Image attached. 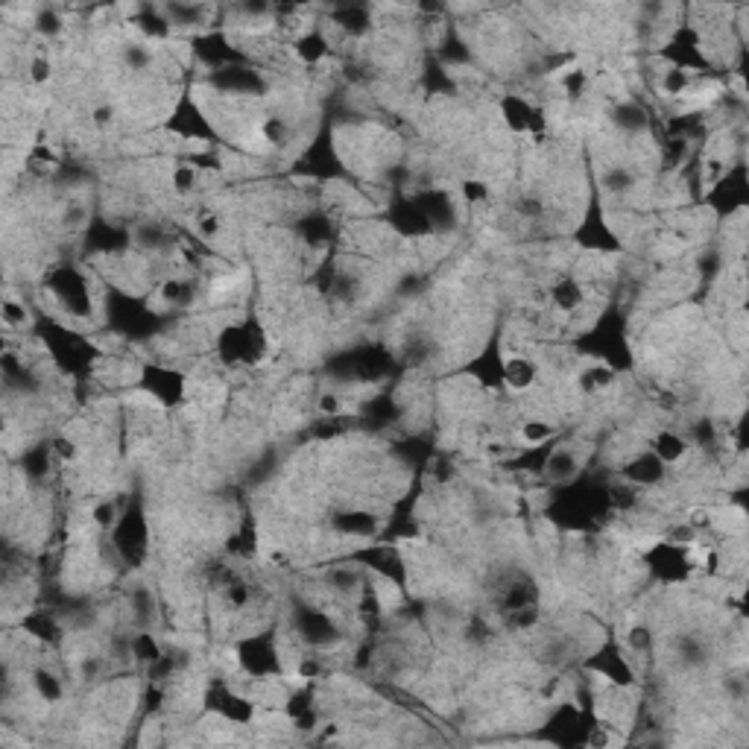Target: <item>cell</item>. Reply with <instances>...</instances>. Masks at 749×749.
I'll return each instance as SVG.
<instances>
[{
	"label": "cell",
	"mask_w": 749,
	"mask_h": 749,
	"mask_svg": "<svg viewBox=\"0 0 749 749\" xmlns=\"http://www.w3.org/2000/svg\"><path fill=\"white\" fill-rule=\"evenodd\" d=\"M539 381V369L530 357H507L504 366H501V383H507L512 393H527L530 386H536Z\"/></svg>",
	"instance_id": "1"
},
{
	"label": "cell",
	"mask_w": 749,
	"mask_h": 749,
	"mask_svg": "<svg viewBox=\"0 0 749 749\" xmlns=\"http://www.w3.org/2000/svg\"><path fill=\"white\" fill-rule=\"evenodd\" d=\"M688 451H691V439L682 436V433L661 430V433H656V439H653V457H656L661 465H671V463L685 460Z\"/></svg>",
	"instance_id": "2"
},
{
	"label": "cell",
	"mask_w": 749,
	"mask_h": 749,
	"mask_svg": "<svg viewBox=\"0 0 749 749\" xmlns=\"http://www.w3.org/2000/svg\"><path fill=\"white\" fill-rule=\"evenodd\" d=\"M293 53L296 59L304 62V65H319L325 56H328V41L319 36V33H301L296 41H293Z\"/></svg>",
	"instance_id": "5"
},
{
	"label": "cell",
	"mask_w": 749,
	"mask_h": 749,
	"mask_svg": "<svg viewBox=\"0 0 749 749\" xmlns=\"http://www.w3.org/2000/svg\"><path fill=\"white\" fill-rule=\"evenodd\" d=\"M197 229H200V234H202V237L214 240V237H219V234H223V219H219V214L208 211V214H202V217H200Z\"/></svg>",
	"instance_id": "18"
},
{
	"label": "cell",
	"mask_w": 749,
	"mask_h": 749,
	"mask_svg": "<svg viewBox=\"0 0 749 749\" xmlns=\"http://www.w3.org/2000/svg\"><path fill=\"white\" fill-rule=\"evenodd\" d=\"M316 673H319V664H316V661H301V664H299V676L314 679Z\"/></svg>",
	"instance_id": "23"
},
{
	"label": "cell",
	"mask_w": 749,
	"mask_h": 749,
	"mask_svg": "<svg viewBox=\"0 0 749 749\" xmlns=\"http://www.w3.org/2000/svg\"><path fill=\"white\" fill-rule=\"evenodd\" d=\"M36 30L38 33H44V36H56L59 30H62V18L56 15V12H38V18H36Z\"/></svg>",
	"instance_id": "19"
},
{
	"label": "cell",
	"mask_w": 749,
	"mask_h": 749,
	"mask_svg": "<svg viewBox=\"0 0 749 749\" xmlns=\"http://www.w3.org/2000/svg\"><path fill=\"white\" fill-rule=\"evenodd\" d=\"M553 433H557V428L544 419H530V422L521 425V439L527 445H544L547 439H553Z\"/></svg>",
	"instance_id": "7"
},
{
	"label": "cell",
	"mask_w": 749,
	"mask_h": 749,
	"mask_svg": "<svg viewBox=\"0 0 749 749\" xmlns=\"http://www.w3.org/2000/svg\"><path fill=\"white\" fill-rule=\"evenodd\" d=\"M319 410L328 413V415L340 413V398H337V396H322V398H319Z\"/></svg>",
	"instance_id": "22"
},
{
	"label": "cell",
	"mask_w": 749,
	"mask_h": 749,
	"mask_svg": "<svg viewBox=\"0 0 749 749\" xmlns=\"http://www.w3.org/2000/svg\"><path fill=\"white\" fill-rule=\"evenodd\" d=\"M301 697H304V693H296V697H293V703H301ZM301 708H308V706H287V711H290V714H301Z\"/></svg>",
	"instance_id": "24"
},
{
	"label": "cell",
	"mask_w": 749,
	"mask_h": 749,
	"mask_svg": "<svg viewBox=\"0 0 749 749\" xmlns=\"http://www.w3.org/2000/svg\"><path fill=\"white\" fill-rule=\"evenodd\" d=\"M574 471H577V460H574L571 451H557L550 457V463H547V475L553 480H568Z\"/></svg>",
	"instance_id": "10"
},
{
	"label": "cell",
	"mask_w": 749,
	"mask_h": 749,
	"mask_svg": "<svg viewBox=\"0 0 749 749\" xmlns=\"http://www.w3.org/2000/svg\"><path fill=\"white\" fill-rule=\"evenodd\" d=\"M0 319H4V325L6 328H24L26 325V308L21 301H12V299H6L4 304H0Z\"/></svg>",
	"instance_id": "12"
},
{
	"label": "cell",
	"mask_w": 749,
	"mask_h": 749,
	"mask_svg": "<svg viewBox=\"0 0 749 749\" xmlns=\"http://www.w3.org/2000/svg\"><path fill=\"white\" fill-rule=\"evenodd\" d=\"M661 475H664V465H661L653 454L635 460V463L629 465V477L638 480V483H656V480H661Z\"/></svg>",
	"instance_id": "6"
},
{
	"label": "cell",
	"mask_w": 749,
	"mask_h": 749,
	"mask_svg": "<svg viewBox=\"0 0 749 749\" xmlns=\"http://www.w3.org/2000/svg\"><path fill=\"white\" fill-rule=\"evenodd\" d=\"M94 521L103 524V527H108V524L115 521V507H112V504H100V507L94 510Z\"/></svg>",
	"instance_id": "21"
},
{
	"label": "cell",
	"mask_w": 749,
	"mask_h": 749,
	"mask_svg": "<svg viewBox=\"0 0 749 749\" xmlns=\"http://www.w3.org/2000/svg\"><path fill=\"white\" fill-rule=\"evenodd\" d=\"M691 88V76L685 68H671V71H664L661 76V91L668 94V97H679Z\"/></svg>",
	"instance_id": "9"
},
{
	"label": "cell",
	"mask_w": 749,
	"mask_h": 749,
	"mask_svg": "<svg viewBox=\"0 0 749 749\" xmlns=\"http://www.w3.org/2000/svg\"><path fill=\"white\" fill-rule=\"evenodd\" d=\"M586 86H589V76L586 71H579V68H571L562 73V88L568 97H579V94H586Z\"/></svg>",
	"instance_id": "14"
},
{
	"label": "cell",
	"mask_w": 749,
	"mask_h": 749,
	"mask_svg": "<svg viewBox=\"0 0 749 749\" xmlns=\"http://www.w3.org/2000/svg\"><path fill=\"white\" fill-rule=\"evenodd\" d=\"M489 185L483 182V179H465L463 182V197H465V202H471V205H480V202H486L489 200Z\"/></svg>",
	"instance_id": "15"
},
{
	"label": "cell",
	"mask_w": 749,
	"mask_h": 749,
	"mask_svg": "<svg viewBox=\"0 0 749 749\" xmlns=\"http://www.w3.org/2000/svg\"><path fill=\"white\" fill-rule=\"evenodd\" d=\"M135 653H138V658H144V661H158V658H161L158 644L153 641L147 632H141V635L135 638Z\"/></svg>",
	"instance_id": "17"
},
{
	"label": "cell",
	"mask_w": 749,
	"mask_h": 749,
	"mask_svg": "<svg viewBox=\"0 0 749 749\" xmlns=\"http://www.w3.org/2000/svg\"><path fill=\"white\" fill-rule=\"evenodd\" d=\"M33 685H36L41 700H47V703H59L62 700V685L50 671H36L33 673Z\"/></svg>",
	"instance_id": "8"
},
{
	"label": "cell",
	"mask_w": 749,
	"mask_h": 749,
	"mask_svg": "<svg viewBox=\"0 0 749 749\" xmlns=\"http://www.w3.org/2000/svg\"><path fill=\"white\" fill-rule=\"evenodd\" d=\"M26 73H30V82L33 86H47V82L53 79V62L47 56H33L30 59V68H26Z\"/></svg>",
	"instance_id": "13"
},
{
	"label": "cell",
	"mask_w": 749,
	"mask_h": 749,
	"mask_svg": "<svg viewBox=\"0 0 749 749\" xmlns=\"http://www.w3.org/2000/svg\"><path fill=\"white\" fill-rule=\"evenodd\" d=\"M501 118H504L510 132L527 135V129H530V118H533V105L527 103L524 97H518V94H507L501 100Z\"/></svg>",
	"instance_id": "3"
},
{
	"label": "cell",
	"mask_w": 749,
	"mask_h": 749,
	"mask_svg": "<svg viewBox=\"0 0 749 749\" xmlns=\"http://www.w3.org/2000/svg\"><path fill=\"white\" fill-rule=\"evenodd\" d=\"M53 454H56L62 463H71V460H76V442H73V439H65V436H59L56 442H53Z\"/></svg>",
	"instance_id": "20"
},
{
	"label": "cell",
	"mask_w": 749,
	"mask_h": 749,
	"mask_svg": "<svg viewBox=\"0 0 749 749\" xmlns=\"http://www.w3.org/2000/svg\"><path fill=\"white\" fill-rule=\"evenodd\" d=\"M197 179H200V170L193 167V164H179V167L173 170L170 176V185L176 193H190L193 187H197Z\"/></svg>",
	"instance_id": "11"
},
{
	"label": "cell",
	"mask_w": 749,
	"mask_h": 749,
	"mask_svg": "<svg viewBox=\"0 0 749 749\" xmlns=\"http://www.w3.org/2000/svg\"><path fill=\"white\" fill-rule=\"evenodd\" d=\"M547 299H550V304H557L562 314H574V311L582 308L586 293H582V287L574 279H559V281H553L547 287Z\"/></svg>",
	"instance_id": "4"
},
{
	"label": "cell",
	"mask_w": 749,
	"mask_h": 749,
	"mask_svg": "<svg viewBox=\"0 0 749 749\" xmlns=\"http://www.w3.org/2000/svg\"><path fill=\"white\" fill-rule=\"evenodd\" d=\"M261 135H264V141H269V144H284V138H287V126H284V120H281V118H269V120H264V126H261Z\"/></svg>",
	"instance_id": "16"
}]
</instances>
